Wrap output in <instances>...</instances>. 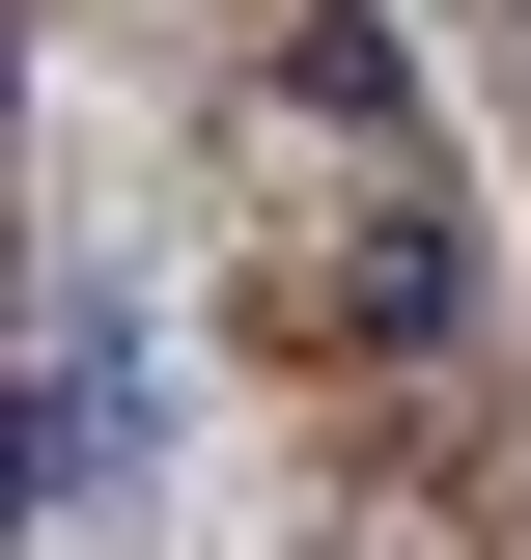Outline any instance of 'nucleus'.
<instances>
[{"label":"nucleus","instance_id":"obj_1","mask_svg":"<svg viewBox=\"0 0 531 560\" xmlns=\"http://www.w3.org/2000/svg\"><path fill=\"white\" fill-rule=\"evenodd\" d=\"M113 477H140V393H113V280H57V420H28V504L84 533Z\"/></svg>","mask_w":531,"mask_h":560}]
</instances>
